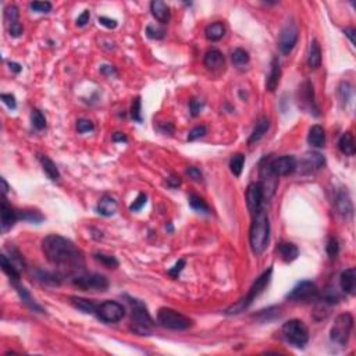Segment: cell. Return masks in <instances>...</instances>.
I'll use <instances>...</instances> for the list:
<instances>
[{
	"instance_id": "obj_60",
	"label": "cell",
	"mask_w": 356,
	"mask_h": 356,
	"mask_svg": "<svg viewBox=\"0 0 356 356\" xmlns=\"http://www.w3.org/2000/svg\"><path fill=\"white\" fill-rule=\"evenodd\" d=\"M8 66H10V70H13L14 73H20L21 70H22V67H21L20 64L13 63V61H10V63H8Z\"/></svg>"
},
{
	"instance_id": "obj_61",
	"label": "cell",
	"mask_w": 356,
	"mask_h": 356,
	"mask_svg": "<svg viewBox=\"0 0 356 356\" xmlns=\"http://www.w3.org/2000/svg\"><path fill=\"white\" fill-rule=\"evenodd\" d=\"M1 184H3V193L6 195L7 191H8V185H7L6 179H4V178H1Z\"/></svg>"
},
{
	"instance_id": "obj_29",
	"label": "cell",
	"mask_w": 356,
	"mask_h": 356,
	"mask_svg": "<svg viewBox=\"0 0 356 356\" xmlns=\"http://www.w3.org/2000/svg\"><path fill=\"white\" fill-rule=\"evenodd\" d=\"M204 35H206L207 40H210V42H217V40L221 39V38L225 35L224 24L220 22V21L213 22V24H210V25L206 28Z\"/></svg>"
},
{
	"instance_id": "obj_7",
	"label": "cell",
	"mask_w": 356,
	"mask_h": 356,
	"mask_svg": "<svg viewBox=\"0 0 356 356\" xmlns=\"http://www.w3.org/2000/svg\"><path fill=\"white\" fill-rule=\"evenodd\" d=\"M354 329V317L351 313H341L336 317L334 324L331 326L330 338L333 343L340 347H345L350 341L351 333Z\"/></svg>"
},
{
	"instance_id": "obj_27",
	"label": "cell",
	"mask_w": 356,
	"mask_h": 356,
	"mask_svg": "<svg viewBox=\"0 0 356 356\" xmlns=\"http://www.w3.org/2000/svg\"><path fill=\"white\" fill-rule=\"evenodd\" d=\"M38 160H39L40 165H42L43 172L47 174V177L50 178L52 181H57L60 178V173L57 166L53 163L52 159H49L47 156H45V155H38Z\"/></svg>"
},
{
	"instance_id": "obj_4",
	"label": "cell",
	"mask_w": 356,
	"mask_h": 356,
	"mask_svg": "<svg viewBox=\"0 0 356 356\" xmlns=\"http://www.w3.org/2000/svg\"><path fill=\"white\" fill-rule=\"evenodd\" d=\"M128 302L132 308V326H134V331L138 334H149L152 331L155 322L149 315V312L146 309V306L138 299H132L128 298Z\"/></svg>"
},
{
	"instance_id": "obj_45",
	"label": "cell",
	"mask_w": 356,
	"mask_h": 356,
	"mask_svg": "<svg viewBox=\"0 0 356 356\" xmlns=\"http://www.w3.org/2000/svg\"><path fill=\"white\" fill-rule=\"evenodd\" d=\"M146 200H148V196H146L145 193H139L138 196H137V199H135V200L131 203V206H130V210L131 211L141 210V209L146 204Z\"/></svg>"
},
{
	"instance_id": "obj_48",
	"label": "cell",
	"mask_w": 356,
	"mask_h": 356,
	"mask_svg": "<svg viewBox=\"0 0 356 356\" xmlns=\"http://www.w3.org/2000/svg\"><path fill=\"white\" fill-rule=\"evenodd\" d=\"M338 251H340V245H338V241L336 238H330L329 239V244H327V253L329 256L333 259L338 255Z\"/></svg>"
},
{
	"instance_id": "obj_16",
	"label": "cell",
	"mask_w": 356,
	"mask_h": 356,
	"mask_svg": "<svg viewBox=\"0 0 356 356\" xmlns=\"http://www.w3.org/2000/svg\"><path fill=\"white\" fill-rule=\"evenodd\" d=\"M326 163L324 158L317 152H308L301 160V170L304 173H312L320 170Z\"/></svg>"
},
{
	"instance_id": "obj_59",
	"label": "cell",
	"mask_w": 356,
	"mask_h": 356,
	"mask_svg": "<svg viewBox=\"0 0 356 356\" xmlns=\"http://www.w3.org/2000/svg\"><path fill=\"white\" fill-rule=\"evenodd\" d=\"M344 33H345L351 39V42L355 45V29H354V28H345V29H344Z\"/></svg>"
},
{
	"instance_id": "obj_58",
	"label": "cell",
	"mask_w": 356,
	"mask_h": 356,
	"mask_svg": "<svg viewBox=\"0 0 356 356\" xmlns=\"http://www.w3.org/2000/svg\"><path fill=\"white\" fill-rule=\"evenodd\" d=\"M100 71L105 75H113V74H116V68L113 66H102L100 67Z\"/></svg>"
},
{
	"instance_id": "obj_13",
	"label": "cell",
	"mask_w": 356,
	"mask_h": 356,
	"mask_svg": "<svg viewBox=\"0 0 356 356\" xmlns=\"http://www.w3.org/2000/svg\"><path fill=\"white\" fill-rule=\"evenodd\" d=\"M263 188L260 182H252L246 188V204L251 214H256L257 211L262 209V202H263Z\"/></svg>"
},
{
	"instance_id": "obj_39",
	"label": "cell",
	"mask_w": 356,
	"mask_h": 356,
	"mask_svg": "<svg viewBox=\"0 0 356 356\" xmlns=\"http://www.w3.org/2000/svg\"><path fill=\"white\" fill-rule=\"evenodd\" d=\"M95 259L100 262V263L109 267V269H116L119 266V260L116 259L114 256H110V255H105V253H95Z\"/></svg>"
},
{
	"instance_id": "obj_35",
	"label": "cell",
	"mask_w": 356,
	"mask_h": 356,
	"mask_svg": "<svg viewBox=\"0 0 356 356\" xmlns=\"http://www.w3.org/2000/svg\"><path fill=\"white\" fill-rule=\"evenodd\" d=\"M17 214H18V220H24L32 224H39L45 220V217L38 210H20L17 211Z\"/></svg>"
},
{
	"instance_id": "obj_52",
	"label": "cell",
	"mask_w": 356,
	"mask_h": 356,
	"mask_svg": "<svg viewBox=\"0 0 356 356\" xmlns=\"http://www.w3.org/2000/svg\"><path fill=\"white\" fill-rule=\"evenodd\" d=\"M8 32H10V35H11L13 38H18V36H21V33H22V25H21L20 22H14V24H11L10 28H8Z\"/></svg>"
},
{
	"instance_id": "obj_34",
	"label": "cell",
	"mask_w": 356,
	"mask_h": 356,
	"mask_svg": "<svg viewBox=\"0 0 356 356\" xmlns=\"http://www.w3.org/2000/svg\"><path fill=\"white\" fill-rule=\"evenodd\" d=\"M231 60H232V64L237 68H244L249 63V53L244 49H241V47H238L231 54Z\"/></svg>"
},
{
	"instance_id": "obj_22",
	"label": "cell",
	"mask_w": 356,
	"mask_h": 356,
	"mask_svg": "<svg viewBox=\"0 0 356 356\" xmlns=\"http://www.w3.org/2000/svg\"><path fill=\"white\" fill-rule=\"evenodd\" d=\"M277 252L285 263L294 262L298 257V255H299L298 246L295 244H292V242H280L277 246Z\"/></svg>"
},
{
	"instance_id": "obj_26",
	"label": "cell",
	"mask_w": 356,
	"mask_h": 356,
	"mask_svg": "<svg viewBox=\"0 0 356 356\" xmlns=\"http://www.w3.org/2000/svg\"><path fill=\"white\" fill-rule=\"evenodd\" d=\"M117 211V202L112 198V196H103L98 203V213L105 216V217H110L114 213Z\"/></svg>"
},
{
	"instance_id": "obj_14",
	"label": "cell",
	"mask_w": 356,
	"mask_h": 356,
	"mask_svg": "<svg viewBox=\"0 0 356 356\" xmlns=\"http://www.w3.org/2000/svg\"><path fill=\"white\" fill-rule=\"evenodd\" d=\"M298 163L297 159L294 156H281L277 159H271V170L277 176V177H283V176H290L297 170Z\"/></svg>"
},
{
	"instance_id": "obj_12",
	"label": "cell",
	"mask_w": 356,
	"mask_h": 356,
	"mask_svg": "<svg viewBox=\"0 0 356 356\" xmlns=\"http://www.w3.org/2000/svg\"><path fill=\"white\" fill-rule=\"evenodd\" d=\"M298 100H299V106L308 110L310 114L313 116H319L320 110H319V106L316 105V100H315V91H313V85L310 84L309 81L304 82L302 85L299 86V91H298Z\"/></svg>"
},
{
	"instance_id": "obj_49",
	"label": "cell",
	"mask_w": 356,
	"mask_h": 356,
	"mask_svg": "<svg viewBox=\"0 0 356 356\" xmlns=\"http://www.w3.org/2000/svg\"><path fill=\"white\" fill-rule=\"evenodd\" d=\"M1 100H3V103L8 107V109H11V110H14L15 107H17V102H15V98H14V95H11V93H1Z\"/></svg>"
},
{
	"instance_id": "obj_47",
	"label": "cell",
	"mask_w": 356,
	"mask_h": 356,
	"mask_svg": "<svg viewBox=\"0 0 356 356\" xmlns=\"http://www.w3.org/2000/svg\"><path fill=\"white\" fill-rule=\"evenodd\" d=\"M204 134H206V127L204 126H198L195 127V128H192L191 131H189V134H188V141L189 142H192V141H196V139L202 138Z\"/></svg>"
},
{
	"instance_id": "obj_56",
	"label": "cell",
	"mask_w": 356,
	"mask_h": 356,
	"mask_svg": "<svg viewBox=\"0 0 356 356\" xmlns=\"http://www.w3.org/2000/svg\"><path fill=\"white\" fill-rule=\"evenodd\" d=\"M167 184L170 185L172 188H177L181 185V178L177 177V176H172L170 178H167Z\"/></svg>"
},
{
	"instance_id": "obj_36",
	"label": "cell",
	"mask_w": 356,
	"mask_h": 356,
	"mask_svg": "<svg viewBox=\"0 0 356 356\" xmlns=\"http://www.w3.org/2000/svg\"><path fill=\"white\" fill-rule=\"evenodd\" d=\"M188 200H189V206H191L193 210L199 211V213H206V214L210 213L209 204L206 203V200H204L203 198H200L199 195L192 193V195H189Z\"/></svg>"
},
{
	"instance_id": "obj_44",
	"label": "cell",
	"mask_w": 356,
	"mask_h": 356,
	"mask_svg": "<svg viewBox=\"0 0 356 356\" xmlns=\"http://www.w3.org/2000/svg\"><path fill=\"white\" fill-rule=\"evenodd\" d=\"M93 123L92 121H89V120L86 119H79L78 121H77V131L79 132V134H85V132H89V131H93Z\"/></svg>"
},
{
	"instance_id": "obj_5",
	"label": "cell",
	"mask_w": 356,
	"mask_h": 356,
	"mask_svg": "<svg viewBox=\"0 0 356 356\" xmlns=\"http://www.w3.org/2000/svg\"><path fill=\"white\" fill-rule=\"evenodd\" d=\"M281 333H283L284 338L297 348H304L309 341L308 327L305 326L302 320H298V319H292V320H288L287 323H284Z\"/></svg>"
},
{
	"instance_id": "obj_51",
	"label": "cell",
	"mask_w": 356,
	"mask_h": 356,
	"mask_svg": "<svg viewBox=\"0 0 356 356\" xmlns=\"http://www.w3.org/2000/svg\"><path fill=\"white\" fill-rule=\"evenodd\" d=\"M189 110H191L192 117H196V116H199L200 110H202V103L198 99H192L189 102Z\"/></svg>"
},
{
	"instance_id": "obj_57",
	"label": "cell",
	"mask_w": 356,
	"mask_h": 356,
	"mask_svg": "<svg viewBox=\"0 0 356 356\" xmlns=\"http://www.w3.org/2000/svg\"><path fill=\"white\" fill-rule=\"evenodd\" d=\"M112 139L113 142H127V141H128L127 135L126 134H123V132H114Z\"/></svg>"
},
{
	"instance_id": "obj_40",
	"label": "cell",
	"mask_w": 356,
	"mask_h": 356,
	"mask_svg": "<svg viewBox=\"0 0 356 356\" xmlns=\"http://www.w3.org/2000/svg\"><path fill=\"white\" fill-rule=\"evenodd\" d=\"M141 98L139 96H137L135 99L132 100V105H131V117L134 121H138V123H141L142 121V114H141Z\"/></svg>"
},
{
	"instance_id": "obj_11",
	"label": "cell",
	"mask_w": 356,
	"mask_h": 356,
	"mask_svg": "<svg viewBox=\"0 0 356 356\" xmlns=\"http://www.w3.org/2000/svg\"><path fill=\"white\" fill-rule=\"evenodd\" d=\"M74 285H77L84 291H106L109 288V280L102 274H78L73 280Z\"/></svg>"
},
{
	"instance_id": "obj_24",
	"label": "cell",
	"mask_w": 356,
	"mask_h": 356,
	"mask_svg": "<svg viewBox=\"0 0 356 356\" xmlns=\"http://www.w3.org/2000/svg\"><path fill=\"white\" fill-rule=\"evenodd\" d=\"M336 204L338 211L343 214V216H352V211H354V206L351 202L350 195L347 191H341L337 193L336 198Z\"/></svg>"
},
{
	"instance_id": "obj_18",
	"label": "cell",
	"mask_w": 356,
	"mask_h": 356,
	"mask_svg": "<svg viewBox=\"0 0 356 356\" xmlns=\"http://www.w3.org/2000/svg\"><path fill=\"white\" fill-rule=\"evenodd\" d=\"M17 220H18L17 211H14L13 207L7 203L6 198H3L1 200V231L6 232L7 230H10Z\"/></svg>"
},
{
	"instance_id": "obj_33",
	"label": "cell",
	"mask_w": 356,
	"mask_h": 356,
	"mask_svg": "<svg viewBox=\"0 0 356 356\" xmlns=\"http://www.w3.org/2000/svg\"><path fill=\"white\" fill-rule=\"evenodd\" d=\"M70 302L77 308L78 310H81L82 313H86V315H91V313H95L96 312V308L98 305H95L92 301L89 299H85V298H79V297H71L70 298Z\"/></svg>"
},
{
	"instance_id": "obj_50",
	"label": "cell",
	"mask_w": 356,
	"mask_h": 356,
	"mask_svg": "<svg viewBox=\"0 0 356 356\" xmlns=\"http://www.w3.org/2000/svg\"><path fill=\"white\" fill-rule=\"evenodd\" d=\"M185 267V260L184 259H179L177 263L174 264V267H172L170 270H169V274L172 276V277L177 278L178 276H179V273L182 271V269Z\"/></svg>"
},
{
	"instance_id": "obj_23",
	"label": "cell",
	"mask_w": 356,
	"mask_h": 356,
	"mask_svg": "<svg viewBox=\"0 0 356 356\" xmlns=\"http://www.w3.org/2000/svg\"><path fill=\"white\" fill-rule=\"evenodd\" d=\"M269 128H270V120L267 119V117L259 119L256 126L253 128V131H252L251 137L248 139V145H253V144L259 142L264 137V134L269 131Z\"/></svg>"
},
{
	"instance_id": "obj_32",
	"label": "cell",
	"mask_w": 356,
	"mask_h": 356,
	"mask_svg": "<svg viewBox=\"0 0 356 356\" xmlns=\"http://www.w3.org/2000/svg\"><path fill=\"white\" fill-rule=\"evenodd\" d=\"M338 148L347 156L355 155V142H354V137L351 132H345L341 135V138L338 141Z\"/></svg>"
},
{
	"instance_id": "obj_41",
	"label": "cell",
	"mask_w": 356,
	"mask_h": 356,
	"mask_svg": "<svg viewBox=\"0 0 356 356\" xmlns=\"http://www.w3.org/2000/svg\"><path fill=\"white\" fill-rule=\"evenodd\" d=\"M18 15H20V13H18V8L15 6H7L6 10H4V20L11 25V24H14V22H17V20H18Z\"/></svg>"
},
{
	"instance_id": "obj_17",
	"label": "cell",
	"mask_w": 356,
	"mask_h": 356,
	"mask_svg": "<svg viewBox=\"0 0 356 356\" xmlns=\"http://www.w3.org/2000/svg\"><path fill=\"white\" fill-rule=\"evenodd\" d=\"M204 67L210 71H218L224 67V56L223 53L217 49H210L209 52L204 54Z\"/></svg>"
},
{
	"instance_id": "obj_42",
	"label": "cell",
	"mask_w": 356,
	"mask_h": 356,
	"mask_svg": "<svg viewBox=\"0 0 356 356\" xmlns=\"http://www.w3.org/2000/svg\"><path fill=\"white\" fill-rule=\"evenodd\" d=\"M146 35H148L151 39H163V38H165V29L158 28V26L148 25L146 26Z\"/></svg>"
},
{
	"instance_id": "obj_54",
	"label": "cell",
	"mask_w": 356,
	"mask_h": 356,
	"mask_svg": "<svg viewBox=\"0 0 356 356\" xmlns=\"http://www.w3.org/2000/svg\"><path fill=\"white\" fill-rule=\"evenodd\" d=\"M99 22L103 26H106V28H109V29H114L117 26V21L107 18V17H99Z\"/></svg>"
},
{
	"instance_id": "obj_53",
	"label": "cell",
	"mask_w": 356,
	"mask_h": 356,
	"mask_svg": "<svg viewBox=\"0 0 356 356\" xmlns=\"http://www.w3.org/2000/svg\"><path fill=\"white\" fill-rule=\"evenodd\" d=\"M89 18H91V14H89V10H85L84 13L78 15L77 18V25L78 26H85L88 22H89Z\"/></svg>"
},
{
	"instance_id": "obj_38",
	"label": "cell",
	"mask_w": 356,
	"mask_h": 356,
	"mask_svg": "<svg viewBox=\"0 0 356 356\" xmlns=\"http://www.w3.org/2000/svg\"><path fill=\"white\" fill-rule=\"evenodd\" d=\"M31 123H32L33 128L38 130V131L46 128V119L38 109H33L32 113H31Z\"/></svg>"
},
{
	"instance_id": "obj_43",
	"label": "cell",
	"mask_w": 356,
	"mask_h": 356,
	"mask_svg": "<svg viewBox=\"0 0 356 356\" xmlns=\"http://www.w3.org/2000/svg\"><path fill=\"white\" fill-rule=\"evenodd\" d=\"M31 8L36 13H49L52 10V3L49 1H33L31 3Z\"/></svg>"
},
{
	"instance_id": "obj_2",
	"label": "cell",
	"mask_w": 356,
	"mask_h": 356,
	"mask_svg": "<svg viewBox=\"0 0 356 356\" xmlns=\"http://www.w3.org/2000/svg\"><path fill=\"white\" fill-rule=\"evenodd\" d=\"M269 238H270L269 216L263 209H260L256 214H253V221H252L251 231H249V242H251L252 252L255 255L263 253L269 244Z\"/></svg>"
},
{
	"instance_id": "obj_55",
	"label": "cell",
	"mask_w": 356,
	"mask_h": 356,
	"mask_svg": "<svg viewBox=\"0 0 356 356\" xmlns=\"http://www.w3.org/2000/svg\"><path fill=\"white\" fill-rule=\"evenodd\" d=\"M159 130L163 132V134H173L174 132V126L172 123H162Z\"/></svg>"
},
{
	"instance_id": "obj_3",
	"label": "cell",
	"mask_w": 356,
	"mask_h": 356,
	"mask_svg": "<svg viewBox=\"0 0 356 356\" xmlns=\"http://www.w3.org/2000/svg\"><path fill=\"white\" fill-rule=\"evenodd\" d=\"M271 273H273V269H267V270L264 271L263 274H262V276L253 283V285L251 287L249 292L246 294V297L241 298L237 304L230 306L228 309L225 310V315H230V316L231 315H238V313L244 312L245 309H248V308L252 305V302H253V301H255V299L263 292L264 288L269 285L271 278Z\"/></svg>"
},
{
	"instance_id": "obj_30",
	"label": "cell",
	"mask_w": 356,
	"mask_h": 356,
	"mask_svg": "<svg viewBox=\"0 0 356 356\" xmlns=\"http://www.w3.org/2000/svg\"><path fill=\"white\" fill-rule=\"evenodd\" d=\"M0 262H1V270L6 273L7 277L10 278L13 283L20 281V270L14 266L11 260L7 259L6 255H1V256H0Z\"/></svg>"
},
{
	"instance_id": "obj_15",
	"label": "cell",
	"mask_w": 356,
	"mask_h": 356,
	"mask_svg": "<svg viewBox=\"0 0 356 356\" xmlns=\"http://www.w3.org/2000/svg\"><path fill=\"white\" fill-rule=\"evenodd\" d=\"M299 38V33L295 25H287L284 28L281 33H280V39H278V47L284 54H288V53L295 47Z\"/></svg>"
},
{
	"instance_id": "obj_10",
	"label": "cell",
	"mask_w": 356,
	"mask_h": 356,
	"mask_svg": "<svg viewBox=\"0 0 356 356\" xmlns=\"http://www.w3.org/2000/svg\"><path fill=\"white\" fill-rule=\"evenodd\" d=\"M95 313L105 323H117L124 317L126 309L123 305L116 301H106L103 304L98 305Z\"/></svg>"
},
{
	"instance_id": "obj_62",
	"label": "cell",
	"mask_w": 356,
	"mask_h": 356,
	"mask_svg": "<svg viewBox=\"0 0 356 356\" xmlns=\"http://www.w3.org/2000/svg\"><path fill=\"white\" fill-rule=\"evenodd\" d=\"M166 228H169V231H170V232H173V227H172V224H170V223L166 225Z\"/></svg>"
},
{
	"instance_id": "obj_25",
	"label": "cell",
	"mask_w": 356,
	"mask_h": 356,
	"mask_svg": "<svg viewBox=\"0 0 356 356\" xmlns=\"http://www.w3.org/2000/svg\"><path fill=\"white\" fill-rule=\"evenodd\" d=\"M308 142L309 145L315 146V148H323L326 145V132L322 126H313L309 130L308 134Z\"/></svg>"
},
{
	"instance_id": "obj_31",
	"label": "cell",
	"mask_w": 356,
	"mask_h": 356,
	"mask_svg": "<svg viewBox=\"0 0 356 356\" xmlns=\"http://www.w3.org/2000/svg\"><path fill=\"white\" fill-rule=\"evenodd\" d=\"M14 287H15V290H17V292H18V295H20V298L22 299V302L26 305V306H29L32 310H36V312H43V309L40 308L39 305L35 302V299H33L32 297H31V294L28 292V290H26L25 287H22V285H20L18 284V281L17 283H13Z\"/></svg>"
},
{
	"instance_id": "obj_1",
	"label": "cell",
	"mask_w": 356,
	"mask_h": 356,
	"mask_svg": "<svg viewBox=\"0 0 356 356\" xmlns=\"http://www.w3.org/2000/svg\"><path fill=\"white\" fill-rule=\"evenodd\" d=\"M42 249L47 260L60 270L77 273L85 266L84 253L70 239L61 235H47L42 241Z\"/></svg>"
},
{
	"instance_id": "obj_21",
	"label": "cell",
	"mask_w": 356,
	"mask_h": 356,
	"mask_svg": "<svg viewBox=\"0 0 356 356\" xmlns=\"http://www.w3.org/2000/svg\"><path fill=\"white\" fill-rule=\"evenodd\" d=\"M151 11L153 17L162 24H167L170 21V7L162 0H153L151 3Z\"/></svg>"
},
{
	"instance_id": "obj_20",
	"label": "cell",
	"mask_w": 356,
	"mask_h": 356,
	"mask_svg": "<svg viewBox=\"0 0 356 356\" xmlns=\"http://www.w3.org/2000/svg\"><path fill=\"white\" fill-rule=\"evenodd\" d=\"M280 78H281V67H280V61L277 57L271 60V68L270 73L267 75L266 79V89L269 92H274L277 89L278 84H280Z\"/></svg>"
},
{
	"instance_id": "obj_46",
	"label": "cell",
	"mask_w": 356,
	"mask_h": 356,
	"mask_svg": "<svg viewBox=\"0 0 356 356\" xmlns=\"http://www.w3.org/2000/svg\"><path fill=\"white\" fill-rule=\"evenodd\" d=\"M185 173H186L188 177L193 179V181H196V182H202V181H203V174H202V172L199 170L198 167L191 166V167H188V169L185 170Z\"/></svg>"
},
{
	"instance_id": "obj_19",
	"label": "cell",
	"mask_w": 356,
	"mask_h": 356,
	"mask_svg": "<svg viewBox=\"0 0 356 356\" xmlns=\"http://www.w3.org/2000/svg\"><path fill=\"white\" fill-rule=\"evenodd\" d=\"M341 290L348 295H355L356 292V270L355 269H347L341 273L340 277Z\"/></svg>"
},
{
	"instance_id": "obj_8",
	"label": "cell",
	"mask_w": 356,
	"mask_h": 356,
	"mask_svg": "<svg viewBox=\"0 0 356 356\" xmlns=\"http://www.w3.org/2000/svg\"><path fill=\"white\" fill-rule=\"evenodd\" d=\"M319 298V290L316 284L312 281H301L287 294V299L292 302H315Z\"/></svg>"
},
{
	"instance_id": "obj_28",
	"label": "cell",
	"mask_w": 356,
	"mask_h": 356,
	"mask_svg": "<svg viewBox=\"0 0 356 356\" xmlns=\"http://www.w3.org/2000/svg\"><path fill=\"white\" fill-rule=\"evenodd\" d=\"M308 64H309L310 68H319L322 64V49H320V45L316 39L310 42Z\"/></svg>"
},
{
	"instance_id": "obj_9",
	"label": "cell",
	"mask_w": 356,
	"mask_h": 356,
	"mask_svg": "<svg viewBox=\"0 0 356 356\" xmlns=\"http://www.w3.org/2000/svg\"><path fill=\"white\" fill-rule=\"evenodd\" d=\"M259 176H260V185L263 188V195L270 198L276 192V188L278 185V177L271 170V158L266 156L260 162L259 167Z\"/></svg>"
},
{
	"instance_id": "obj_37",
	"label": "cell",
	"mask_w": 356,
	"mask_h": 356,
	"mask_svg": "<svg viewBox=\"0 0 356 356\" xmlns=\"http://www.w3.org/2000/svg\"><path fill=\"white\" fill-rule=\"evenodd\" d=\"M245 165V156L242 153H235L232 155V158L230 160V170L231 173L235 176V177H239L241 173H242V169H244Z\"/></svg>"
},
{
	"instance_id": "obj_6",
	"label": "cell",
	"mask_w": 356,
	"mask_h": 356,
	"mask_svg": "<svg viewBox=\"0 0 356 356\" xmlns=\"http://www.w3.org/2000/svg\"><path fill=\"white\" fill-rule=\"evenodd\" d=\"M158 323L169 330L181 331L189 329L192 326V320L177 310L170 309V308H160L158 312Z\"/></svg>"
}]
</instances>
